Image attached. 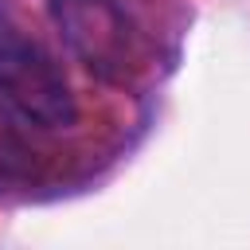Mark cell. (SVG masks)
I'll return each mask as SVG.
<instances>
[{"label":"cell","mask_w":250,"mask_h":250,"mask_svg":"<svg viewBox=\"0 0 250 250\" xmlns=\"http://www.w3.org/2000/svg\"><path fill=\"white\" fill-rule=\"evenodd\" d=\"M0 102L39 129H62L74 121V98L51 55L27 39L0 8Z\"/></svg>","instance_id":"6da1fadb"},{"label":"cell","mask_w":250,"mask_h":250,"mask_svg":"<svg viewBox=\"0 0 250 250\" xmlns=\"http://www.w3.org/2000/svg\"><path fill=\"white\" fill-rule=\"evenodd\" d=\"M55 23L70 51L102 78H125L129 70V23L109 0H55Z\"/></svg>","instance_id":"7a4b0ae2"}]
</instances>
